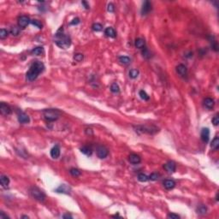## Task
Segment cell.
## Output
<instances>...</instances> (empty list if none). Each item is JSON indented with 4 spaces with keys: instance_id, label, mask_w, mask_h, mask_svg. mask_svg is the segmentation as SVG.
Wrapping results in <instances>:
<instances>
[{
    "instance_id": "6da1fadb",
    "label": "cell",
    "mask_w": 219,
    "mask_h": 219,
    "mask_svg": "<svg viewBox=\"0 0 219 219\" xmlns=\"http://www.w3.org/2000/svg\"><path fill=\"white\" fill-rule=\"evenodd\" d=\"M44 69H45V65L43 64V63L40 62V61H36L31 65L30 69L27 73V79L30 81H34L37 79L39 75L44 71Z\"/></svg>"
},
{
    "instance_id": "7a4b0ae2",
    "label": "cell",
    "mask_w": 219,
    "mask_h": 219,
    "mask_svg": "<svg viewBox=\"0 0 219 219\" xmlns=\"http://www.w3.org/2000/svg\"><path fill=\"white\" fill-rule=\"evenodd\" d=\"M55 43L62 49H67L71 44V40L69 36L63 33V28H60L55 35Z\"/></svg>"
},
{
    "instance_id": "3957f363",
    "label": "cell",
    "mask_w": 219,
    "mask_h": 219,
    "mask_svg": "<svg viewBox=\"0 0 219 219\" xmlns=\"http://www.w3.org/2000/svg\"><path fill=\"white\" fill-rule=\"evenodd\" d=\"M43 115L48 121H54L59 118L60 112L57 109H46L43 111Z\"/></svg>"
},
{
    "instance_id": "277c9868",
    "label": "cell",
    "mask_w": 219,
    "mask_h": 219,
    "mask_svg": "<svg viewBox=\"0 0 219 219\" xmlns=\"http://www.w3.org/2000/svg\"><path fill=\"white\" fill-rule=\"evenodd\" d=\"M31 196L38 201H44L45 199V194L37 187H32L29 190Z\"/></svg>"
},
{
    "instance_id": "5b68a950",
    "label": "cell",
    "mask_w": 219,
    "mask_h": 219,
    "mask_svg": "<svg viewBox=\"0 0 219 219\" xmlns=\"http://www.w3.org/2000/svg\"><path fill=\"white\" fill-rule=\"evenodd\" d=\"M108 154H109V151L104 145H100V147L97 148V155H98L99 159H105L107 156H108Z\"/></svg>"
},
{
    "instance_id": "8992f818",
    "label": "cell",
    "mask_w": 219,
    "mask_h": 219,
    "mask_svg": "<svg viewBox=\"0 0 219 219\" xmlns=\"http://www.w3.org/2000/svg\"><path fill=\"white\" fill-rule=\"evenodd\" d=\"M30 22H31L30 19L27 16H21L18 19V26L21 28H25Z\"/></svg>"
},
{
    "instance_id": "52a82bcc",
    "label": "cell",
    "mask_w": 219,
    "mask_h": 219,
    "mask_svg": "<svg viewBox=\"0 0 219 219\" xmlns=\"http://www.w3.org/2000/svg\"><path fill=\"white\" fill-rule=\"evenodd\" d=\"M0 112L4 116H8L11 113V109L5 103H1V104H0Z\"/></svg>"
},
{
    "instance_id": "ba28073f",
    "label": "cell",
    "mask_w": 219,
    "mask_h": 219,
    "mask_svg": "<svg viewBox=\"0 0 219 219\" xmlns=\"http://www.w3.org/2000/svg\"><path fill=\"white\" fill-rule=\"evenodd\" d=\"M164 168L168 173H173V172L176 171V164H175L173 161H169L164 164Z\"/></svg>"
},
{
    "instance_id": "9c48e42d",
    "label": "cell",
    "mask_w": 219,
    "mask_h": 219,
    "mask_svg": "<svg viewBox=\"0 0 219 219\" xmlns=\"http://www.w3.org/2000/svg\"><path fill=\"white\" fill-rule=\"evenodd\" d=\"M152 10V4L149 1H145L142 5L141 9V14L142 15H147L149 12Z\"/></svg>"
},
{
    "instance_id": "30bf717a",
    "label": "cell",
    "mask_w": 219,
    "mask_h": 219,
    "mask_svg": "<svg viewBox=\"0 0 219 219\" xmlns=\"http://www.w3.org/2000/svg\"><path fill=\"white\" fill-rule=\"evenodd\" d=\"M18 121L20 123L26 124L30 121V118H29V116L27 115L26 113L21 112V113H19V115H18Z\"/></svg>"
},
{
    "instance_id": "8fae6325",
    "label": "cell",
    "mask_w": 219,
    "mask_h": 219,
    "mask_svg": "<svg viewBox=\"0 0 219 219\" xmlns=\"http://www.w3.org/2000/svg\"><path fill=\"white\" fill-rule=\"evenodd\" d=\"M201 140H203L204 142H208L209 138H210V131H209V128H203L201 130Z\"/></svg>"
},
{
    "instance_id": "7c38bea8",
    "label": "cell",
    "mask_w": 219,
    "mask_h": 219,
    "mask_svg": "<svg viewBox=\"0 0 219 219\" xmlns=\"http://www.w3.org/2000/svg\"><path fill=\"white\" fill-rule=\"evenodd\" d=\"M51 156L52 159H58L60 156V147L59 145H55L54 147L52 148L51 150Z\"/></svg>"
},
{
    "instance_id": "4fadbf2b",
    "label": "cell",
    "mask_w": 219,
    "mask_h": 219,
    "mask_svg": "<svg viewBox=\"0 0 219 219\" xmlns=\"http://www.w3.org/2000/svg\"><path fill=\"white\" fill-rule=\"evenodd\" d=\"M70 191H71L70 187H68L67 185H65V184L61 185V186H59V187H57V190H56V192H57V193H67V194H69V193H70Z\"/></svg>"
},
{
    "instance_id": "5bb4252c",
    "label": "cell",
    "mask_w": 219,
    "mask_h": 219,
    "mask_svg": "<svg viewBox=\"0 0 219 219\" xmlns=\"http://www.w3.org/2000/svg\"><path fill=\"white\" fill-rule=\"evenodd\" d=\"M128 160H129V162L131 163V164H139V163H140L141 159H140V156L137 155V154H131L129 157H128Z\"/></svg>"
},
{
    "instance_id": "9a60e30c",
    "label": "cell",
    "mask_w": 219,
    "mask_h": 219,
    "mask_svg": "<svg viewBox=\"0 0 219 219\" xmlns=\"http://www.w3.org/2000/svg\"><path fill=\"white\" fill-rule=\"evenodd\" d=\"M104 34H105L107 37H110V38H115L116 36V33L115 31V29L113 28H106L105 30H104Z\"/></svg>"
},
{
    "instance_id": "2e32d148",
    "label": "cell",
    "mask_w": 219,
    "mask_h": 219,
    "mask_svg": "<svg viewBox=\"0 0 219 219\" xmlns=\"http://www.w3.org/2000/svg\"><path fill=\"white\" fill-rule=\"evenodd\" d=\"M176 71H177V73H178L180 75L184 76V75H187V67L185 66L184 64H179L178 66L176 67Z\"/></svg>"
},
{
    "instance_id": "e0dca14e",
    "label": "cell",
    "mask_w": 219,
    "mask_h": 219,
    "mask_svg": "<svg viewBox=\"0 0 219 219\" xmlns=\"http://www.w3.org/2000/svg\"><path fill=\"white\" fill-rule=\"evenodd\" d=\"M175 186H176V182H175V181H173V180L169 179V180H165L164 181V187L166 189H168V190L174 188Z\"/></svg>"
},
{
    "instance_id": "ac0fdd59",
    "label": "cell",
    "mask_w": 219,
    "mask_h": 219,
    "mask_svg": "<svg viewBox=\"0 0 219 219\" xmlns=\"http://www.w3.org/2000/svg\"><path fill=\"white\" fill-rule=\"evenodd\" d=\"M135 45L136 48L138 49H144L145 48V42L143 39H140V38H138L135 40Z\"/></svg>"
},
{
    "instance_id": "d6986e66",
    "label": "cell",
    "mask_w": 219,
    "mask_h": 219,
    "mask_svg": "<svg viewBox=\"0 0 219 219\" xmlns=\"http://www.w3.org/2000/svg\"><path fill=\"white\" fill-rule=\"evenodd\" d=\"M204 104H205V106L207 109H212L214 107V104H215V103H214V100L212 99L205 98V100H204Z\"/></svg>"
},
{
    "instance_id": "ffe728a7",
    "label": "cell",
    "mask_w": 219,
    "mask_h": 219,
    "mask_svg": "<svg viewBox=\"0 0 219 219\" xmlns=\"http://www.w3.org/2000/svg\"><path fill=\"white\" fill-rule=\"evenodd\" d=\"M0 183H1L3 187H7L9 184V179L6 176H1L0 177Z\"/></svg>"
},
{
    "instance_id": "44dd1931",
    "label": "cell",
    "mask_w": 219,
    "mask_h": 219,
    "mask_svg": "<svg viewBox=\"0 0 219 219\" xmlns=\"http://www.w3.org/2000/svg\"><path fill=\"white\" fill-rule=\"evenodd\" d=\"M119 61H120L121 64H123L124 65H128L130 64L131 60L128 57H126V56H121V57H119Z\"/></svg>"
},
{
    "instance_id": "7402d4cb",
    "label": "cell",
    "mask_w": 219,
    "mask_h": 219,
    "mask_svg": "<svg viewBox=\"0 0 219 219\" xmlns=\"http://www.w3.org/2000/svg\"><path fill=\"white\" fill-rule=\"evenodd\" d=\"M211 147L214 150L218 149V147H219V138L218 137H215V139H214L212 140V142H211Z\"/></svg>"
},
{
    "instance_id": "603a6c76",
    "label": "cell",
    "mask_w": 219,
    "mask_h": 219,
    "mask_svg": "<svg viewBox=\"0 0 219 219\" xmlns=\"http://www.w3.org/2000/svg\"><path fill=\"white\" fill-rule=\"evenodd\" d=\"M32 52L33 53L34 55H37V56H40L42 55L44 53V49L43 47H40V46H38V47H35L34 49L32 51Z\"/></svg>"
},
{
    "instance_id": "cb8c5ba5",
    "label": "cell",
    "mask_w": 219,
    "mask_h": 219,
    "mask_svg": "<svg viewBox=\"0 0 219 219\" xmlns=\"http://www.w3.org/2000/svg\"><path fill=\"white\" fill-rule=\"evenodd\" d=\"M111 91L113 93H118V92H120V87H119V86L116 82H114L111 86Z\"/></svg>"
},
{
    "instance_id": "d4e9b609",
    "label": "cell",
    "mask_w": 219,
    "mask_h": 219,
    "mask_svg": "<svg viewBox=\"0 0 219 219\" xmlns=\"http://www.w3.org/2000/svg\"><path fill=\"white\" fill-rule=\"evenodd\" d=\"M128 75H129L130 78H132V79H135V78H137L138 75H139V70L135 69H133L129 71Z\"/></svg>"
},
{
    "instance_id": "484cf974",
    "label": "cell",
    "mask_w": 219,
    "mask_h": 219,
    "mask_svg": "<svg viewBox=\"0 0 219 219\" xmlns=\"http://www.w3.org/2000/svg\"><path fill=\"white\" fill-rule=\"evenodd\" d=\"M81 152L82 153H84V154H86V155H91L92 154V149L89 147H87V145L82 147L81 148Z\"/></svg>"
},
{
    "instance_id": "4316f807",
    "label": "cell",
    "mask_w": 219,
    "mask_h": 219,
    "mask_svg": "<svg viewBox=\"0 0 219 219\" xmlns=\"http://www.w3.org/2000/svg\"><path fill=\"white\" fill-rule=\"evenodd\" d=\"M69 173L71 174L73 176H75V177H77V176H81V170H80V169H75V168H73V169H71L69 170Z\"/></svg>"
},
{
    "instance_id": "83f0119b",
    "label": "cell",
    "mask_w": 219,
    "mask_h": 219,
    "mask_svg": "<svg viewBox=\"0 0 219 219\" xmlns=\"http://www.w3.org/2000/svg\"><path fill=\"white\" fill-rule=\"evenodd\" d=\"M138 180H139L140 181H141V182H145V181H147L148 180H149V176H147V175H145V174H143V173L139 174Z\"/></svg>"
},
{
    "instance_id": "f1b7e54d",
    "label": "cell",
    "mask_w": 219,
    "mask_h": 219,
    "mask_svg": "<svg viewBox=\"0 0 219 219\" xmlns=\"http://www.w3.org/2000/svg\"><path fill=\"white\" fill-rule=\"evenodd\" d=\"M92 30L95 31V32H100L102 29H103V26H102L100 23H94L93 25L92 26Z\"/></svg>"
},
{
    "instance_id": "f546056e",
    "label": "cell",
    "mask_w": 219,
    "mask_h": 219,
    "mask_svg": "<svg viewBox=\"0 0 219 219\" xmlns=\"http://www.w3.org/2000/svg\"><path fill=\"white\" fill-rule=\"evenodd\" d=\"M139 95H140V97L143 99V100H149V99H150V97L148 96V94L144 91V90L140 91V92H139Z\"/></svg>"
},
{
    "instance_id": "4dcf8cb0",
    "label": "cell",
    "mask_w": 219,
    "mask_h": 219,
    "mask_svg": "<svg viewBox=\"0 0 219 219\" xmlns=\"http://www.w3.org/2000/svg\"><path fill=\"white\" fill-rule=\"evenodd\" d=\"M19 33H20V28H18V27H12L11 29H10V33L13 36H16L19 34Z\"/></svg>"
},
{
    "instance_id": "1f68e13d",
    "label": "cell",
    "mask_w": 219,
    "mask_h": 219,
    "mask_svg": "<svg viewBox=\"0 0 219 219\" xmlns=\"http://www.w3.org/2000/svg\"><path fill=\"white\" fill-rule=\"evenodd\" d=\"M197 211H198L199 214H201V215H205V214L206 213V211H207V208H206V206H205V205H200V206H199V207L198 208Z\"/></svg>"
},
{
    "instance_id": "d6a6232c",
    "label": "cell",
    "mask_w": 219,
    "mask_h": 219,
    "mask_svg": "<svg viewBox=\"0 0 219 219\" xmlns=\"http://www.w3.org/2000/svg\"><path fill=\"white\" fill-rule=\"evenodd\" d=\"M8 34H9V32L6 30V29L2 28L1 30H0V38H1L2 40L5 39L7 36H8Z\"/></svg>"
},
{
    "instance_id": "836d02e7",
    "label": "cell",
    "mask_w": 219,
    "mask_h": 219,
    "mask_svg": "<svg viewBox=\"0 0 219 219\" xmlns=\"http://www.w3.org/2000/svg\"><path fill=\"white\" fill-rule=\"evenodd\" d=\"M159 174L157 173H152L149 176V180H152V181H157V180L159 179Z\"/></svg>"
},
{
    "instance_id": "e575fe53",
    "label": "cell",
    "mask_w": 219,
    "mask_h": 219,
    "mask_svg": "<svg viewBox=\"0 0 219 219\" xmlns=\"http://www.w3.org/2000/svg\"><path fill=\"white\" fill-rule=\"evenodd\" d=\"M83 55L81 54V53H77V54H75L74 56V59L76 61V62H81L82 60H83Z\"/></svg>"
},
{
    "instance_id": "d590c367",
    "label": "cell",
    "mask_w": 219,
    "mask_h": 219,
    "mask_svg": "<svg viewBox=\"0 0 219 219\" xmlns=\"http://www.w3.org/2000/svg\"><path fill=\"white\" fill-rule=\"evenodd\" d=\"M31 23H32L33 25H34L35 27H37L38 28H42V27H43L42 23L38 20H32L31 21Z\"/></svg>"
},
{
    "instance_id": "8d00e7d4",
    "label": "cell",
    "mask_w": 219,
    "mask_h": 219,
    "mask_svg": "<svg viewBox=\"0 0 219 219\" xmlns=\"http://www.w3.org/2000/svg\"><path fill=\"white\" fill-rule=\"evenodd\" d=\"M211 121H212V123L214 124L215 126H217L219 124V117H218V115H216L214 117L212 118V120H211Z\"/></svg>"
},
{
    "instance_id": "74e56055",
    "label": "cell",
    "mask_w": 219,
    "mask_h": 219,
    "mask_svg": "<svg viewBox=\"0 0 219 219\" xmlns=\"http://www.w3.org/2000/svg\"><path fill=\"white\" fill-rule=\"evenodd\" d=\"M142 54H143V57H145V58H149L150 57V52H148V50L147 48H144L142 52Z\"/></svg>"
},
{
    "instance_id": "f35d334b",
    "label": "cell",
    "mask_w": 219,
    "mask_h": 219,
    "mask_svg": "<svg viewBox=\"0 0 219 219\" xmlns=\"http://www.w3.org/2000/svg\"><path fill=\"white\" fill-rule=\"evenodd\" d=\"M107 10H108L109 12H114V10H115V7H114L113 4H108V7H107Z\"/></svg>"
},
{
    "instance_id": "ab89813d",
    "label": "cell",
    "mask_w": 219,
    "mask_h": 219,
    "mask_svg": "<svg viewBox=\"0 0 219 219\" xmlns=\"http://www.w3.org/2000/svg\"><path fill=\"white\" fill-rule=\"evenodd\" d=\"M168 217L169 218H171V219H179L180 216L177 215V214H175V213H170L168 215Z\"/></svg>"
},
{
    "instance_id": "60d3db41",
    "label": "cell",
    "mask_w": 219,
    "mask_h": 219,
    "mask_svg": "<svg viewBox=\"0 0 219 219\" xmlns=\"http://www.w3.org/2000/svg\"><path fill=\"white\" fill-rule=\"evenodd\" d=\"M80 22V19L79 18H75L71 22H70V25H76V24H78Z\"/></svg>"
},
{
    "instance_id": "b9f144b4",
    "label": "cell",
    "mask_w": 219,
    "mask_h": 219,
    "mask_svg": "<svg viewBox=\"0 0 219 219\" xmlns=\"http://www.w3.org/2000/svg\"><path fill=\"white\" fill-rule=\"evenodd\" d=\"M7 218H9V217L7 215H5L4 212L2 211V212L0 213V219H7Z\"/></svg>"
},
{
    "instance_id": "7bdbcfd3",
    "label": "cell",
    "mask_w": 219,
    "mask_h": 219,
    "mask_svg": "<svg viewBox=\"0 0 219 219\" xmlns=\"http://www.w3.org/2000/svg\"><path fill=\"white\" fill-rule=\"evenodd\" d=\"M81 4H83V5L85 6V8H86L87 9H88L90 8V7H89V4H87L86 1H82V3H81Z\"/></svg>"
},
{
    "instance_id": "ee69618b",
    "label": "cell",
    "mask_w": 219,
    "mask_h": 219,
    "mask_svg": "<svg viewBox=\"0 0 219 219\" xmlns=\"http://www.w3.org/2000/svg\"><path fill=\"white\" fill-rule=\"evenodd\" d=\"M63 217H64V218H72V216L69 215V214H66V215H64Z\"/></svg>"
},
{
    "instance_id": "f6af8a7d",
    "label": "cell",
    "mask_w": 219,
    "mask_h": 219,
    "mask_svg": "<svg viewBox=\"0 0 219 219\" xmlns=\"http://www.w3.org/2000/svg\"><path fill=\"white\" fill-rule=\"evenodd\" d=\"M21 217H22V218H28V216H21Z\"/></svg>"
}]
</instances>
